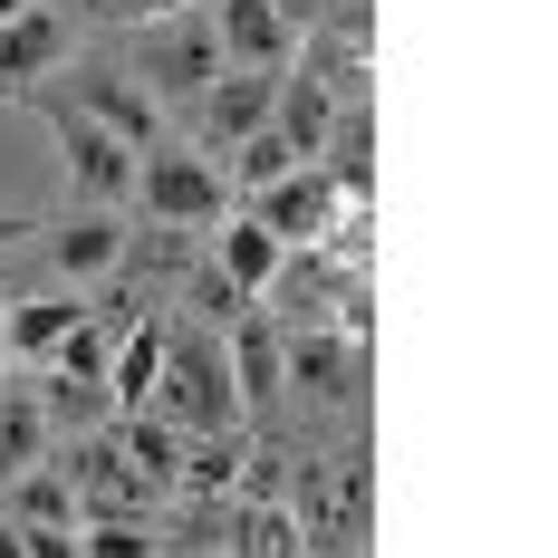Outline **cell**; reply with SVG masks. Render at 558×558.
Masks as SVG:
<instances>
[{
  "label": "cell",
  "instance_id": "30",
  "mask_svg": "<svg viewBox=\"0 0 558 558\" xmlns=\"http://www.w3.org/2000/svg\"><path fill=\"white\" fill-rule=\"evenodd\" d=\"M10 549H20V520H10V510H0V558H10Z\"/></svg>",
  "mask_w": 558,
  "mask_h": 558
},
{
  "label": "cell",
  "instance_id": "7",
  "mask_svg": "<svg viewBox=\"0 0 558 558\" xmlns=\"http://www.w3.org/2000/svg\"><path fill=\"white\" fill-rule=\"evenodd\" d=\"M299 539L318 549H356L366 539V462L347 452L328 472H299Z\"/></svg>",
  "mask_w": 558,
  "mask_h": 558
},
{
  "label": "cell",
  "instance_id": "3",
  "mask_svg": "<svg viewBox=\"0 0 558 558\" xmlns=\"http://www.w3.org/2000/svg\"><path fill=\"white\" fill-rule=\"evenodd\" d=\"M29 107L49 116L58 165H68V193H77V203H97V213L135 203V145H125V135H107L97 116H77L68 97H49V87H29Z\"/></svg>",
  "mask_w": 558,
  "mask_h": 558
},
{
  "label": "cell",
  "instance_id": "2",
  "mask_svg": "<svg viewBox=\"0 0 558 558\" xmlns=\"http://www.w3.org/2000/svg\"><path fill=\"white\" fill-rule=\"evenodd\" d=\"M222 68V39H213V10H165V20H135V49H125V77L145 97H203Z\"/></svg>",
  "mask_w": 558,
  "mask_h": 558
},
{
  "label": "cell",
  "instance_id": "25",
  "mask_svg": "<svg viewBox=\"0 0 558 558\" xmlns=\"http://www.w3.org/2000/svg\"><path fill=\"white\" fill-rule=\"evenodd\" d=\"M193 308H203V318H213V328H231V318H241V308H251V299H241V289H231L222 270H203V279H193Z\"/></svg>",
  "mask_w": 558,
  "mask_h": 558
},
{
  "label": "cell",
  "instance_id": "26",
  "mask_svg": "<svg viewBox=\"0 0 558 558\" xmlns=\"http://www.w3.org/2000/svg\"><path fill=\"white\" fill-rule=\"evenodd\" d=\"M270 10H279V20H289V29H318V20H328L337 0H270Z\"/></svg>",
  "mask_w": 558,
  "mask_h": 558
},
{
  "label": "cell",
  "instance_id": "21",
  "mask_svg": "<svg viewBox=\"0 0 558 558\" xmlns=\"http://www.w3.org/2000/svg\"><path fill=\"white\" fill-rule=\"evenodd\" d=\"M39 414H49V434H87V424H107L116 404H107V386H97V376L49 366V376H39Z\"/></svg>",
  "mask_w": 558,
  "mask_h": 558
},
{
  "label": "cell",
  "instance_id": "20",
  "mask_svg": "<svg viewBox=\"0 0 558 558\" xmlns=\"http://www.w3.org/2000/svg\"><path fill=\"white\" fill-rule=\"evenodd\" d=\"M39 452H49V414H39V386H0V482H20Z\"/></svg>",
  "mask_w": 558,
  "mask_h": 558
},
{
  "label": "cell",
  "instance_id": "13",
  "mask_svg": "<svg viewBox=\"0 0 558 558\" xmlns=\"http://www.w3.org/2000/svg\"><path fill=\"white\" fill-rule=\"evenodd\" d=\"M87 318H97L87 299H10V366H49Z\"/></svg>",
  "mask_w": 558,
  "mask_h": 558
},
{
  "label": "cell",
  "instance_id": "6",
  "mask_svg": "<svg viewBox=\"0 0 558 558\" xmlns=\"http://www.w3.org/2000/svg\"><path fill=\"white\" fill-rule=\"evenodd\" d=\"M49 68H68V10L29 0V10L0 20V107L29 97V87H49Z\"/></svg>",
  "mask_w": 558,
  "mask_h": 558
},
{
  "label": "cell",
  "instance_id": "19",
  "mask_svg": "<svg viewBox=\"0 0 558 558\" xmlns=\"http://www.w3.org/2000/svg\"><path fill=\"white\" fill-rule=\"evenodd\" d=\"M328 116H337V97H328V87H318V77H308V68H299V77L279 68L270 125H279V135H289V145H299V155H318V145H328Z\"/></svg>",
  "mask_w": 558,
  "mask_h": 558
},
{
  "label": "cell",
  "instance_id": "23",
  "mask_svg": "<svg viewBox=\"0 0 558 558\" xmlns=\"http://www.w3.org/2000/svg\"><path fill=\"white\" fill-rule=\"evenodd\" d=\"M10 520H20V530L68 520V530H77V492H68V472H39V462H29V472L10 482Z\"/></svg>",
  "mask_w": 558,
  "mask_h": 558
},
{
  "label": "cell",
  "instance_id": "15",
  "mask_svg": "<svg viewBox=\"0 0 558 558\" xmlns=\"http://www.w3.org/2000/svg\"><path fill=\"white\" fill-rule=\"evenodd\" d=\"M279 260H289V241H279L270 222H251V213H241V222H222V241H213V270H222L241 299H260V289L279 279Z\"/></svg>",
  "mask_w": 558,
  "mask_h": 558
},
{
  "label": "cell",
  "instance_id": "12",
  "mask_svg": "<svg viewBox=\"0 0 558 558\" xmlns=\"http://www.w3.org/2000/svg\"><path fill=\"white\" fill-rule=\"evenodd\" d=\"M222 347H231V386H241V414H270L279 395H289V366H279V328L241 308Z\"/></svg>",
  "mask_w": 558,
  "mask_h": 558
},
{
  "label": "cell",
  "instance_id": "10",
  "mask_svg": "<svg viewBox=\"0 0 558 558\" xmlns=\"http://www.w3.org/2000/svg\"><path fill=\"white\" fill-rule=\"evenodd\" d=\"M279 366H289V386H308L318 404L356 386V328H328V318H299V328H279Z\"/></svg>",
  "mask_w": 558,
  "mask_h": 558
},
{
  "label": "cell",
  "instance_id": "4",
  "mask_svg": "<svg viewBox=\"0 0 558 558\" xmlns=\"http://www.w3.org/2000/svg\"><path fill=\"white\" fill-rule=\"evenodd\" d=\"M135 203H145V222H222V165L155 135L135 155Z\"/></svg>",
  "mask_w": 558,
  "mask_h": 558
},
{
  "label": "cell",
  "instance_id": "17",
  "mask_svg": "<svg viewBox=\"0 0 558 558\" xmlns=\"http://www.w3.org/2000/svg\"><path fill=\"white\" fill-rule=\"evenodd\" d=\"M116 452H125V472H135L145 492H173V462H183V424H165L155 404H135V414L116 424Z\"/></svg>",
  "mask_w": 558,
  "mask_h": 558
},
{
  "label": "cell",
  "instance_id": "11",
  "mask_svg": "<svg viewBox=\"0 0 558 558\" xmlns=\"http://www.w3.org/2000/svg\"><path fill=\"white\" fill-rule=\"evenodd\" d=\"M213 10V39H222V68H279L299 49V29L279 20L270 0H203Z\"/></svg>",
  "mask_w": 558,
  "mask_h": 558
},
{
  "label": "cell",
  "instance_id": "27",
  "mask_svg": "<svg viewBox=\"0 0 558 558\" xmlns=\"http://www.w3.org/2000/svg\"><path fill=\"white\" fill-rule=\"evenodd\" d=\"M165 10H193V0H116L107 20H165Z\"/></svg>",
  "mask_w": 558,
  "mask_h": 558
},
{
  "label": "cell",
  "instance_id": "8",
  "mask_svg": "<svg viewBox=\"0 0 558 558\" xmlns=\"http://www.w3.org/2000/svg\"><path fill=\"white\" fill-rule=\"evenodd\" d=\"M68 107H77V116H97L107 135H125L135 155H145V145L165 135V125H155V97H145V87H135L125 68H107V58H87V68L68 77Z\"/></svg>",
  "mask_w": 558,
  "mask_h": 558
},
{
  "label": "cell",
  "instance_id": "16",
  "mask_svg": "<svg viewBox=\"0 0 558 558\" xmlns=\"http://www.w3.org/2000/svg\"><path fill=\"white\" fill-rule=\"evenodd\" d=\"M155 366H165V318H135V328L107 347V404L116 414L155 404Z\"/></svg>",
  "mask_w": 558,
  "mask_h": 558
},
{
  "label": "cell",
  "instance_id": "5",
  "mask_svg": "<svg viewBox=\"0 0 558 558\" xmlns=\"http://www.w3.org/2000/svg\"><path fill=\"white\" fill-rule=\"evenodd\" d=\"M337 203H347V193H337V173L308 155V165H289L279 183H260V193H251V222H270L289 251H318V231L337 222Z\"/></svg>",
  "mask_w": 558,
  "mask_h": 558
},
{
  "label": "cell",
  "instance_id": "29",
  "mask_svg": "<svg viewBox=\"0 0 558 558\" xmlns=\"http://www.w3.org/2000/svg\"><path fill=\"white\" fill-rule=\"evenodd\" d=\"M58 10H68V20H107L116 0H58Z\"/></svg>",
  "mask_w": 558,
  "mask_h": 558
},
{
  "label": "cell",
  "instance_id": "1",
  "mask_svg": "<svg viewBox=\"0 0 558 558\" xmlns=\"http://www.w3.org/2000/svg\"><path fill=\"white\" fill-rule=\"evenodd\" d=\"M155 414L183 434H231L241 424V386H231V347L213 328H165V366H155Z\"/></svg>",
  "mask_w": 558,
  "mask_h": 558
},
{
  "label": "cell",
  "instance_id": "24",
  "mask_svg": "<svg viewBox=\"0 0 558 558\" xmlns=\"http://www.w3.org/2000/svg\"><path fill=\"white\" fill-rule=\"evenodd\" d=\"M173 549H231V501H193L173 520Z\"/></svg>",
  "mask_w": 558,
  "mask_h": 558
},
{
  "label": "cell",
  "instance_id": "22",
  "mask_svg": "<svg viewBox=\"0 0 558 558\" xmlns=\"http://www.w3.org/2000/svg\"><path fill=\"white\" fill-rule=\"evenodd\" d=\"M289 165H308V155H299V145L279 135L270 116H260V125H251V135L231 145V173H222V183H241V193H260V183H279Z\"/></svg>",
  "mask_w": 558,
  "mask_h": 558
},
{
  "label": "cell",
  "instance_id": "18",
  "mask_svg": "<svg viewBox=\"0 0 558 558\" xmlns=\"http://www.w3.org/2000/svg\"><path fill=\"white\" fill-rule=\"evenodd\" d=\"M241 434H183V462H173V492L183 501H231V482H241Z\"/></svg>",
  "mask_w": 558,
  "mask_h": 558
},
{
  "label": "cell",
  "instance_id": "9",
  "mask_svg": "<svg viewBox=\"0 0 558 558\" xmlns=\"http://www.w3.org/2000/svg\"><path fill=\"white\" fill-rule=\"evenodd\" d=\"M279 97V68H213V87L193 97V135L203 145H241Z\"/></svg>",
  "mask_w": 558,
  "mask_h": 558
},
{
  "label": "cell",
  "instance_id": "31",
  "mask_svg": "<svg viewBox=\"0 0 558 558\" xmlns=\"http://www.w3.org/2000/svg\"><path fill=\"white\" fill-rule=\"evenodd\" d=\"M0 366H10V308H0Z\"/></svg>",
  "mask_w": 558,
  "mask_h": 558
},
{
  "label": "cell",
  "instance_id": "14",
  "mask_svg": "<svg viewBox=\"0 0 558 558\" xmlns=\"http://www.w3.org/2000/svg\"><path fill=\"white\" fill-rule=\"evenodd\" d=\"M116 251H125V222L116 213H68V222L49 231V260H58V279H107L116 270Z\"/></svg>",
  "mask_w": 558,
  "mask_h": 558
},
{
  "label": "cell",
  "instance_id": "28",
  "mask_svg": "<svg viewBox=\"0 0 558 558\" xmlns=\"http://www.w3.org/2000/svg\"><path fill=\"white\" fill-rule=\"evenodd\" d=\"M29 231H39V213H10L0 203V241H29Z\"/></svg>",
  "mask_w": 558,
  "mask_h": 558
},
{
  "label": "cell",
  "instance_id": "32",
  "mask_svg": "<svg viewBox=\"0 0 558 558\" xmlns=\"http://www.w3.org/2000/svg\"><path fill=\"white\" fill-rule=\"evenodd\" d=\"M10 10H29V0H0V20H10Z\"/></svg>",
  "mask_w": 558,
  "mask_h": 558
}]
</instances>
